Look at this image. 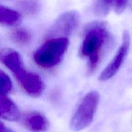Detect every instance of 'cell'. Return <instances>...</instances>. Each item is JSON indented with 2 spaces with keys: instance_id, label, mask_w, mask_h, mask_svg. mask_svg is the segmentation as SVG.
Returning <instances> with one entry per match:
<instances>
[{
  "instance_id": "6da1fadb",
  "label": "cell",
  "mask_w": 132,
  "mask_h": 132,
  "mask_svg": "<svg viewBox=\"0 0 132 132\" xmlns=\"http://www.w3.org/2000/svg\"><path fill=\"white\" fill-rule=\"evenodd\" d=\"M111 42L112 37L106 22L98 21L87 24L79 55L82 58H87L88 74H92L96 70L104 53Z\"/></svg>"
},
{
  "instance_id": "7a4b0ae2",
  "label": "cell",
  "mask_w": 132,
  "mask_h": 132,
  "mask_svg": "<svg viewBox=\"0 0 132 132\" xmlns=\"http://www.w3.org/2000/svg\"><path fill=\"white\" fill-rule=\"evenodd\" d=\"M69 46L65 37H53L45 41L33 55L34 63L38 67L49 69L60 64Z\"/></svg>"
},
{
  "instance_id": "3957f363",
  "label": "cell",
  "mask_w": 132,
  "mask_h": 132,
  "mask_svg": "<svg viewBox=\"0 0 132 132\" xmlns=\"http://www.w3.org/2000/svg\"><path fill=\"white\" fill-rule=\"evenodd\" d=\"M100 101L98 92L91 91L82 99L71 120L70 127L74 131L84 130L93 121Z\"/></svg>"
},
{
  "instance_id": "277c9868",
  "label": "cell",
  "mask_w": 132,
  "mask_h": 132,
  "mask_svg": "<svg viewBox=\"0 0 132 132\" xmlns=\"http://www.w3.org/2000/svg\"><path fill=\"white\" fill-rule=\"evenodd\" d=\"M80 21V15L76 10H69L61 14L50 30V37H65L72 34Z\"/></svg>"
},
{
  "instance_id": "5b68a950",
  "label": "cell",
  "mask_w": 132,
  "mask_h": 132,
  "mask_svg": "<svg viewBox=\"0 0 132 132\" xmlns=\"http://www.w3.org/2000/svg\"><path fill=\"white\" fill-rule=\"evenodd\" d=\"M129 46L130 37L129 32L128 31H125L123 34L121 45L116 51L113 58L100 73L98 77L99 81H106L116 74L126 58Z\"/></svg>"
},
{
  "instance_id": "8992f818",
  "label": "cell",
  "mask_w": 132,
  "mask_h": 132,
  "mask_svg": "<svg viewBox=\"0 0 132 132\" xmlns=\"http://www.w3.org/2000/svg\"><path fill=\"white\" fill-rule=\"evenodd\" d=\"M0 62L12 72L17 81L27 72L21 55L12 48L0 50Z\"/></svg>"
},
{
  "instance_id": "52a82bcc",
  "label": "cell",
  "mask_w": 132,
  "mask_h": 132,
  "mask_svg": "<svg viewBox=\"0 0 132 132\" xmlns=\"http://www.w3.org/2000/svg\"><path fill=\"white\" fill-rule=\"evenodd\" d=\"M18 81L23 90L32 97L40 96L45 87L42 79L39 75L28 71Z\"/></svg>"
},
{
  "instance_id": "ba28073f",
  "label": "cell",
  "mask_w": 132,
  "mask_h": 132,
  "mask_svg": "<svg viewBox=\"0 0 132 132\" xmlns=\"http://www.w3.org/2000/svg\"><path fill=\"white\" fill-rule=\"evenodd\" d=\"M21 117L24 127L32 132L46 131L50 126L47 117L40 112H28Z\"/></svg>"
},
{
  "instance_id": "9c48e42d",
  "label": "cell",
  "mask_w": 132,
  "mask_h": 132,
  "mask_svg": "<svg viewBox=\"0 0 132 132\" xmlns=\"http://www.w3.org/2000/svg\"><path fill=\"white\" fill-rule=\"evenodd\" d=\"M0 119L12 122L21 119L18 106L6 95H0Z\"/></svg>"
},
{
  "instance_id": "30bf717a",
  "label": "cell",
  "mask_w": 132,
  "mask_h": 132,
  "mask_svg": "<svg viewBox=\"0 0 132 132\" xmlns=\"http://www.w3.org/2000/svg\"><path fill=\"white\" fill-rule=\"evenodd\" d=\"M21 15L16 10L0 5V24L15 26L21 21Z\"/></svg>"
},
{
  "instance_id": "8fae6325",
  "label": "cell",
  "mask_w": 132,
  "mask_h": 132,
  "mask_svg": "<svg viewBox=\"0 0 132 132\" xmlns=\"http://www.w3.org/2000/svg\"><path fill=\"white\" fill-rule=\"evenodd\" d=\"M12 41L18 46H25L31 40V34L28 30L24 28H17L10 33Z\"/></svg>"
},
{
  "instance_id": "7c38bea8",
  "label": "cell",
  "mask_w": 132,
  "mask_h": 132,
  "mask_svg": "<svg viewBox=\"0 0 132 132\" xmlns=\"http://www.w3.org/2000/svg\"><path fill=\"white\" fill-rule=\"evenodd\" d=\"M18 6L23 14L31 16L38 12L39 3L38 0H19Z\"/></svg>"
},
{
  "instance_id": "4fadbf2b",
  "label": "cell",
  "mask_w": 132,
  "mask_h": 132,
  "mask_svg": "<svg viewBox=\"0 0 132 132\" xmlns=\"http://www.w3.org/2000/svg\"><path fill=\"white\" fill-rule=\"evenodd\" d=\"M113 8L112 0H94L93 12L97 16H106Z\"/></svg>"
},
{
  "instance_id": "5bb4252c",
  "label": "cell",
  "mask_w": 132,
  "mask_h": 132,
  "mask_svg": "<svg viewBox=\"0 0 132 132\" xmlns=\"http://www.w3.org/2000/svg\"><path fill=\"white\" fill-rule=\"evenodd\" d=\"M13 85L9 76L0 69V95H7L12 91Z\"/></svg>"
},
{
  "instance_id": "9a60e30c",
  "label": "cell",
  "mask_w": 132,
  "mask_h": 132,
  "mask_svg": "<svg viewBox=\"0 0 132 132\" xmlns=\"http://www.w3.org/2000/svg\"><path fill=\"white\" fill-rule=\"evenodd\" d=\"M113 8L118 14H122L127 7L128 0H112Z\"/></svg>"
},
{
  "instance_id": "2e32d148",
  "label": "cell",
  "mask_w": 132,
  "mask_h": 132,
  "mask_svg": "<svg viewBox=\"0 0 132 132\" xmlns=\"http://www.w3.org/2000/svg\"><path fill=\"white\" fill-rule=\"evenodd\" d=\"M0 132H13L4 123L0 121Z\"/></svg>"
}]
</instances>
